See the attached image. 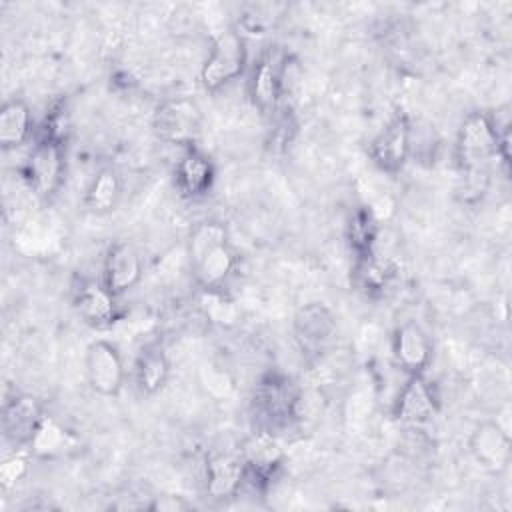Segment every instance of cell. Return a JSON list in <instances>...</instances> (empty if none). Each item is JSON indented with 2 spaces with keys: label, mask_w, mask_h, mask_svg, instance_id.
<instances>
[{
  "label": "cell",
  "mask_w": 512,
  "mask_h": 512,
  "mask_svg": "<svg viewBox=\"0 0 512 512\" xmlns=\"http://www.w3.org/2000/svg\"><path fill=\"white\" fill-rule=\"evenodd\" d=\"M412 148V128L406 114L392 116L368 146L370 160L382 172L396 174L404 168Z\"/></svg>",
  "instance_id": "obj_5"
},
{
  "label": "cell",
  "mask_w": 512,
  "mask_h": 512,
  "mask_svg": "<svg viewBox=\"0 0 512 512\" xmlns=\"http://www.w3.org/2000/svg\"><path fill=\"white\" fill-rule=\"evenodd\" d=\"M336 334V316L322 302H308L294 314V336L302 354L320 356Z\"/></svg>",
  "instance_id": "obj_7"
},
{
  "label": "cell",
  "mask_w": 512,
  "mask_h": 512,
  "mask_svg": "<svg viewBox=\"0 0 512 512\" xmlns=\"http://www.w3.org/2000/svg\"><path fill=\"white\" fill-rule=\"evenodd\" d=\"M286 58L276 52H266L252 70L250 96L260 114H272L278 108L282 88H284Z\"/></svg>",
  "instance_id": "obj_12"
},
{
  "label": "cell",
  "mask_w": 512,
  "mask_h": 512,
  "mask_svg": "<svg viewBox=\"0 0 512 512\" xmlns=\"http://www.w3.org/2000/svg\"><path fill=\"white\" fill-rule=\"evenodd\" d=\"M152 126L160 140L192 148L202 132V110L192 98H168L156 108Z\"/></svg>",
  "instance_id": "obj_3"
},
{
  "label": "cell",
  "mask_w": 512,
  "mask_h": 512,
  "mask_svg": "<svg viewBox=\"0 0 512 512\" xmlns=\"http://www.w3.org/2000/svg\"><path fill=\"white\" fill-rule=\"evenodd\" d=\"M192 504L186 502L182 496H154L148 504L146 510H154V512H182V510H190Z\"/></svg>",
  "instance_id": "obj_28"
},
{
  "label": "cell",
  "mask_w": 512,
  "mask_h": 512,
  "mask_svg": "<svg viewBox=\"0 0 512 512\" xmlns=\"http://www.w3.org/2000/svg\"><path fill=\"white\" fill-rule=\"evenodd\" d=\"M228 242V230L222 222L216 220H206L198 224L188 238V258L190 264L200 260L206 252L214 250L216 246H222Z\"/></svg>",
  "instance_id": "obj_25"
},
{
  "label": "cell",
  "mask_w": 512,
  "mask_h": 512,
  "mask_svg": "<svg viewBox=\"0 0 512 512\" xmlns=\"http://www.w3.org/2000/svg\"><path fill=\"white\" fill-rule=\"evenodd\" d=\"M352 276L358 290H362L366 296L378 298L384 296L386 290L392 286L396 278V268L392 262L380 260L374 256V252H370L366 256H356Z\"/></svg>",
  "instance_id": "obj_19"
},
{
  "label": "cell",
  "mask_w": 512,
  "mask_h": 512,
  "mask_svg": "<svg viewBox=\"0 0 512 512\" xmlns=\"http://www.w3.org/2000/svg\"><path fill=\"white\" fill-rule=\"evenodd\" d=\"M144 274L142 256L130 242H116L108 248L102 268V284L116 298L132 290Z\"/></svg>",
  "instance_id": "obj_10"
},
{
  "label": "cell",
  "mask_w": 512,
  "mask_h": 512,
  "mask_svg": "<svg viewBox=\"0 0 512 512\" xmlns=\"http://www.w3.org/2000/svg\"><path fill=\"white\" fill-rule=\"evenodd\" d=\"M28 470H30V460L26 454L18 452V454L6 458L0 466V488L4 492L12 490L28 474Z\"/></svg>",
  "instance_id": "obj_27"
},
{
  "label": "cell",
  "mask_w": 512,
  "mask_h": 512,
  "mask_svg": "<svg viewBox=\"0 0 512 512\" xmlns=\"http://www.w3.org/2000/svg\"><path fill=\"white\" fill-rule=\"evenodd\" d=\"M114 300L116 296L96 280H82L74 290V308L92 326H108L116 320L118 308Z\"/></svg>",
  "instance_id": "obj_15"
},
{
  "label": "cell",
  "mask_w": 512,
  "mask_h": 512,
  "mask_svg": "<svg viewBox=\"0 0 512 512\" xmlns=\"http://www.w3.org/2000/svg\"><path fill=\"white\" fill-rule=\"evenodd\" d=\"M86 380L100 396H116L124 384V362L118 348L108 340H94L84 358Z\"/></svg>",
  "instance_id": "obj_8"
},
{
  "label": "cell",
  "mask_w": 512,
  "mask_h": 512,
  "mask_svg": "<svg viewBox=\"0 0 512 512\" xmlns=\"http://www.w3.org/2000/svg\"><path fill=\"white\" fill-rule=\"evenodd\" d=\"M246 66V46L242 34L224 30L214 38L212 50L200 70V82L208 92H216L242 76Z\"/></svg>",
  "instance_id": "obj_2"
},
{
  "label": "cell",
  "mask_w": 512,
  "mask_h": 512,
  "mask_svg": "<svg viewBox=\"0 0 512 512\" xmlns=\"http://www.w3.org/2000/svg\"><path fill=\"white\" fill-rule=\"evenodd\" d=\"M256 412L262 418V430L270 432L280 426H288L296 418V392L292 382L282 374H266L254 394Z\"/></svg>",
  "instance_id": "obj_4"
},
{
  "label": "cell",
  "mask_w": 512,
  "mask_h": 512,
  "mask_svg": "<svg viewBox=\"0 0 512 512\" xmlns=\"http://www.w3.org/2000/svg\"><path fill=\"white\" fill-rule=\"evenodd\" d=\"M468 448L476 464L490 474H500L510 466V460H512L510 430L502 428L496 420L480 422L470 434Z\"/></svg>",
  "instance_id": "obj_9"
},
{
  "label": "cell",
  "mask_w": 512,
  "mask_h": 512,
  "mask_svg": "<svg viewBox=\"0 0 512 512\" xmlns=\"http://www.w3.org/2000/svg\"><path fill=\"white\" fill-rule=\"evenodd\" d=\"M376 230H378V220L370 208H360L352 214L348 238L356 256H366L372 252Z\"/></svg>",
  "instance_id": "obj_26"
},
{
  "label": "cell",
  "mask_w": 512,
  "mask_h": 512,
  "mask_svg": "<svg viewBox=\"0 0 512 512\" xmlns=\"http://www.w3.org/2000/svg\"><path fill=\"white\" fill-rule=\"evenodd\" d=\"M500 158V130L484 112H470L456 136V160L462 174L488 176L492 160Z\"/></svg>",
  "instance_id": "obj_1"
},
{
  "label": "cell",
  "mask_w": 512,
  "mask_h": 512,
  "mask_svg": "<svg viewBox=\"0 0 512 512\" xmlns=\"http://www.w3.org/2000/svg\"><path fill=\"white\" fill-rule=\"evenodd\" d=\"M392 352L398 366L408 372V376L422 374L432 358V342L420 324L404 322L394 332Z\"/></svg>",
  "instance_id": "obj_14"
},
{
  "label": "cell",
  "mask_w": 512,
  "mask_h": 512,
  "mask_svg": "<svg viewBox=\"0 0 512 512\" xmlns=\"http://www.w3.org/2000/svg\"><path fill=\"white\" fill-rule=\"evenodd\" d=\"M24 176L28 180V186L38 196L42 198L52 196L58 190L64 176L62 140L42 136L26 160Z\"/></svg>",
  "instance_id": "obj_6"
},
{
  "label": "cell",
  "mask_w": 512,
  "mask_h": 512,
  "mask_svg": "<svg viewBox=\"0 0 512 512\" xmlns=\"http://www.w3.org/2000/svg\"><path fill=\"white\" fill-rule=\"evenodd\" d=\"M30 454L42 460H56L74 454L80 448V440L66 430L58 420L44 414L30 444Z\"/></svg>",
  "instance_id": "obj_16"
},
{
  "label": "cell",
  "mask_w": 512,
  "mask_h": 512,
  "mask_svg": "<svg viewBox=\"0 0 512 512\" xmlns=\"http://www.w3.org/2000/svg\"><path fill=\"white\" fill-rule=\"evenodd\" d=\"M32 132V112L30 106L20 100L12 98L2 104L0 108V144L4 150L20 148Z\"/></svg>",
  "instance_id": "obj_20"
},
{
  "label": "cell",
  "mask_w": 512,
  "mask_h": 512,
  "mask_svg": "<svg viewBox=\"0 0 512 512\" xmlns=\"http://www.w3.org/2000/svg\"><path fill=\"white\" fill-rule=\"evenodd\" d=\"M198 308L202 314L218 326H232L240 318V310L220 288H200Z\"/></svg>",
  "instance_id": "obj_24"
},
{
  "label": "cell",
  "mask_w": 512,
  "mask_h": 512,
  "mask_svg": "<svg viewBox=\"0 0 512 512\" xmlns=\"http://www.w3.org/2000/svg\"><path fill=\"white\" fill-rule=\"evenodd\" d=\"M244 486V460L234 454H216L206 464V492L216 500L238 494Z\"/></svg>",
  "instance_id": "obj_17"
},
{
  "label": "cell",
  "mask_w": 512,
  "mask_h": 512,
  "mask_svg": "<svg viewBox=\"0 0 512 512\" xmlns=\"http://www.w3.org/2000/svg\"><path fill=\"white\" fill-rule=\"evenodd\" d=\"M170 376V360L160 346H150L142 350L136 360V382L140 390L148 396L158 394Z\"/></svg>",
  "instance_id": "obj_23"
},
{
  "label": "cell",
  "mask_w": 512,
  "mask_h": 512,
  "mask_svg": "<svg viewBox=\"0 0 512 512\" xmlns=\"http://www.w3.org/2000/svg\"><path fill=\"white\" fill-rule=\"evenodd\" d=\"M438 414V400L432 392V386L426 382L422 374H412L408 382L402 386L394 416L406 426H422L430 422Z\"/></svg>",
  "instance_id": "obj_13"
},
{
  "label": "cell",
  "mask_w": 512,
  "mask_h": 512,
  "mask_svg": "<svg viewBox=\"0 0 512 512\" xmlns=\"http://www.w3.org/2000/svg\"><path fill=\"white\" fill-rule=\"evenodd\" d=\"M236 266V252L230 242L216 246L192 264L194 278L200 288H220Z\"/></svg>",
  "instance_id": "obj_21"
},
{
  "label": "cell",
  "mask_w": 512,
  "mask_h": 512,
  "mask_svg": "<svg viewBox=\"0 0 512 512\" xmlns=\"http://www.w3.org/2000/svg\"><path fill=\"white\" fill-rule=\"evenodd\" d=\"M122 194V180L116 170L104 168L100 170L84 192V206L88 212L96 216H104L112 212Z\"/></svg>",
  "instance_id": "obj_22"
},
{
  "label": "cell",
  "mask_w": 512,
  "mask_h": 512,
  "mask_svg": "<svg viewBox=\"0 0 512 512\" xmlns=\"http://www.w3.org/2000/svg\"><path fill=\"white\" fill-rule=\"evenodd\" d=\"M214 184V164L212 160L196 150L188 148L184 158L176 166V186L188 198L204 196Z\"/></svg>",
  "instance_id": "obj_18"
},
{
  "label": "cell",
  "mask_w": 512,
  "mask_h": 512,
  "mask_svg": "<svg viewBox=\"0 0 512 512\" xmlns=\"http://www.w3.org/2000/svg\"><path fill=\"white\" fill-rule=\"evenodd\" d=\"M42 418L44 408L36 396L14 392L4 400L2 406V432L8 442L16 446H28Z\"/></svg>",
  "instance_id": "obj_11"
}]
</instances>
